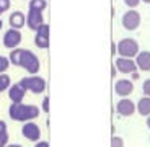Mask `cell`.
<instances>
[{"instance_id":"6da1fadb","label":"cell","mask_w":150,"mask_h":147,"mask_svg":"<svg viewBox=\"0 0 150 147\" xmlns=\"http://www.w3.org/2000/svg\"><path fill=\"white\" fill-rule=\"evenodd\" d=\"M41 109L36 105H26V103H11L8 106V116L13 121L18 123H28V121H34L39 116Z\"/></svg>"},{"instance_id":"7a4b0ae2","label":"cell","mask_w":150,"mask_h":147,"mask_svg":"<svg viewBox=\"0 0 150 147\" xmlns=\"http://www.w3.org/2000/svg\"><path fill=\"white\" fill-rule=\"evenodd\" d=\"M20 67L30 74V75H36L39 69H41V60L34 53H31L30 49H23L21 60H20Z\"/></svg>"},{"instance_id":"3957f363","label":"cell","mask_w":150,"mask_h":147,"mask_svg":"<svg viewBox=\"0 0 150 147\" xmlns=\"http://www.w3.org/2000/svg\"><path fill=\"white\" fill-rule=\"evenodd\" d=\"M20 85H21L23 88L26 92H31V93H44L46 92V87H47V83H46V80L42 79V77H39L36 74V75H28V77H23L21 80H20Z\"/></svg>"},{"instance_id":"277c9868","label":"cell","mask_w":150,"mask_h":147,"mask_svg":"<svg viewBox=\"0 0 150 147\" xmlns=\"http://www.w3.org/2000/svg\"><path fill=\"white\" fill-rule=\"evenodd\" d=\"M117 54L121 57H129V59H134L137 54L140 53V48H139V43L132 38H122L119 39L117 43Z\"/></svg>"},{"instance_id":"5b68a950","label":"cell","mask_w":150,"mask_h":147,"mask_svg":"<svg viewBox=\"0 0 150 147\" xmlns=\"http://www.w3.org/2000/svg\"><path fill=\"white\" fill-rule=\"evenodd\" d=\"M140 21H142L140 13L135 8H129L122 15V18H121V25H122L124 30H127V31H135L140 26Z\"/></svg>"},{"instance_id":"8992f818","label":"cell","mask_w":150,"mask_h":147,"mask_svg":"<svg viewBox=\"0 0 150 147\" xmlns=\"http://www.w3.org/2000/svg\"><path fill=\"white\" fill-rule=\"evenodd\" d=\"M21 136L25 137V139L31 141V142H38V141H41V128H39L34 121L23 123Z\"/></svg>"},{"instance_id":"52a82bcc","label":"cell","mask_w":150,"mask_h":147,"mask_svg":"<svg viewBox=\"0 0 150 147\" xmlns=\"http://www.w3.org/2000/svg\"><path fill=\"white\" fill-rule=\"evenodd\" d=\"M23 36H21V31L15 30V28H10V30L5 31L4 38H2V43L7 49H15L20 48V43H21Z\"/></svg>"},{"instance_id":"ba28073f","label":"cell","mask_w":150,"mask_h":147,"mask_svg":"<svg viewBox=\"0 0 150 147\" xmlns=\"http://www.w3.org/2000/svg\"><path fill=\"white\" fill-rule=\"evenodd\" d=\"M135 111H137V109H135V103L132 102L129 97L127 98H121L119 102H117V105H116V113L119 114V116H122V118L132 116Z\"/></svg>"},{"instance_id":"9c48e42d","label":"cell","mask_w":150,"mask_h":147,"mask_svg":"<svg viewBox=\"0 0 150 147\" xmlns=\"http://www.w3.org/2000/svg\"><path fill=\"white\" fill-rule=\"evenodd\" d=\"M49 33H51V28H49L47 23H44L42 26H39V30L34 34V44L39 49H47L49 48Z\"/></svg>"},{"instance_id":"30bf717a","label":"cell","mask_w":150,"mask_h":147,"mask_svg":"<svg viewBox=\"0 0 150 147\" xmlns=\"http://www.w3.org/2000/svg\"><path fill=\"white\" fill-rule=\"evenodd\" d=\"M114 92L117 97L121 98H127L129 95L134 92V82L131 79H119L114 83Z\"/></svg>"},{"instance_id":"8fae6325","label":"cell","mask_w":150,"mask_h":147,"mask_svg":"<svg viewBox=\"0 0 150 147\" xmlns=\"http://www.w3.org/2000/svg\"><path fill=\"white\" fill-rule=\"evenodd\" d=\"M42 25H44V16H42V11L28 10V13H26V26L36 33V31L39 30V26H42Z\"/></svg>"},{"instance_id":"7c38bea8","label":"cell","mask_w":150,"mask_h":147,"mask_svg":"<svg viewBox=\"0 0 150 147\" xmlns=\"http://www.w3.org/2000/svg\"><path fill=\"white\" fill-rule=\"evenodd\" d=\"M114 67L117 69V72H121V74H129V75H131L132 72L137 70V65H135V60L134 59L121 57V56L114 60Z\"/></svg>"},{"instance_id":"4fadbf2b","label":"cell","mask_w":150,"mask_h":147,"mask_svg":"<svg viewBox=\"0 0 150 147\" xmlns=\"http://www.w3.org/2000/svg\"><path fill=\"white\" fill-rule=\"evenodd\" d=\"M7 92H8V98H10L11 103H23V100L26 97V90L20 83H11Z\"/></svg>"},{"instance_id":"5bb4252c","label":"cell","mask_w":150,"mask_h":147,"mask_svg":"<svg viewBox=\"0 0 150 147\" xmlns=\"http://www.w3.org/2000/svg\"><path fill=\"white\" fill-rule=\"evenodd\" d=\"M137 70L140 72H150V51H140L137 56L134 57Z\"/></svg>"},{"instance_id":"9a60e30c","label":"cell","mask_w":150,"mask_h":147,"mask_svg":"<svg viewBox=\"0 0 150 147\" xmlns=\"http://www.w3.org/2000/svg\"><path fill=\"white\" fill-rule=\"evenodd\" d=\"M8 25L10 28H15V30H21L23 26H26V15L23 11L16 10L13 13H10V18H8Z\"/></svg>"},{"instance_id":"2e32d148","label":"cell","mask_w":150,"mask_h":147,"mask_svg":"<svg viewBox=\"0 0 150 147\" xmlns=\"http://www.w3.org/2000/svg\"><path fill=\"white\" fill-rule=\"evenodd\" d=\"M135 109L140 116H149L150 114V97H142L139 102L135 103Z\"/></svg>"},{"instance_id":"e0dca14e","label":"cell","mask_w":150,"mask_h":147,"mask_svg":"<svg viewBox=\"0 0 150 147\" xmlns=\"http://www.w3.org/2000/svg\"><path fill=\"white\" fill-rule=\"evenodd\" d=\"M47 8V0H30L28 2V10L44 11Z\"/></svg>"},{"instance_id":"ac0fdd59","label":"cell","mask_w":150,"mask_h":147,"mask_svg":"<svg viewBox=\"0 0 150 147\" xmlns=\"http://www.w3.org/2000/svg\"><path fill=\"white\" fill-rule=\"evenodd\" d=\"M10 85H11L10 75H8L7 72H5V74H0V93H2V92H7L8 88H10Z\"/></svg>"},{"instance_id":"d6986e66","label":"cell","mask_w":150,"mask_h":147,"mask_svg":"<svg viewBox=\"0 0 150 147\" xmlns=\"http://www.w3.org/2000/svg\"><path fill=\"white\" fill-rule=\"evenodd\" d=\"M10 59L8 57H5V56H0V74H5L7 72V69L10 67Z\"/></svg>"},{"instance_id":"ffe728a7","label":"cell","mask_w":150,"mask_h":147,"mask_svg":"<svg viewBox=\"0 0 150 147\" xmlns=\"http://www.w3.org/2000/svg\"><path fill=\"white\" fill-rule=\"evenodd\" d=\"M11 7V0H0V15L8 11Z\"/></svg>"},{"instance_id":"44dd1931","label":"cell","mask_w":150,"mask_h":147,"mask_svg":"<svg viewBox=\"0 0 150 147\" xmlns=\"http://www.w3.org/2000/svg\"><path fill=\"white\" fill-rule=\"evenodd\" d=\"M111 147H124V139H122V137H119V136H112Z\"/></svg>"},{"instance_id":"7402d4cb","label":"cell","mask_w":150,"mask_h":147,"mask_svg":"<svg viewBox=\"0 0 150 147\" xmlns=\"http://www.w3.org/2000/svg\"><path fill=\"white\" fill-rule=\"evenodd\" d=\"M0 137H8V126L4 119H0Z\"/></svg>"},{"instance_id":"603a6c76","label":"cell","mask_w":150,"mask_h":147,"mask_svg":"<svg viewBox=\"0 0 150 147\" xmlns=\"http://www.w3.org/2000/svg\"><path fill=\"white\" fill-rule=\"evenodd\" d=\"M142 92H144V97H150V79L144 80V83H142Z\"/></svg>"},{"instance_id":"cb8c5ba5","label":"cell","mask_w":150,"mask_h":147,"mask_svg":"<svg viewBox=\"0 0 150 147\" xmlns=\"http://www.w3.org/2000/svg\"><path fill=\"white\" fill-rule=\"evenodd\" d=\"M41 109L44 111V113H49V97H44L42 98V103H41Z\"/></svg>"},{"instance_id":"d4e9b609","label":"cell","mask_w":150,"mask_h":147,"mask_svg":"<svg viewBox=\"0 0 150 147\" xmlns=\"http://www.w3.org/2000/svg\"><path fill=\"white\" fill-rule=\"evenodd\" d=\"M124 4L127 5L129 8H137L140 4V0H124Z\"/></svg>"},{"instance_id":"484cf974","label":"cell","mask_w":150,"mask_h":147,"mask_svg":"<svg viewBox=\"0 0 150 147\" xmlns=\"http://www.w3.org/2000/svg\"><path fill=\"white\" fill-rule=\"evenodd\" d=\"M34 147H49V142L47 141H38V142L34 144Z\"/></svg>"},{"instance_id":"4316f807","label":"cell","mask_w":150,"mask_h":147,"mask_svg":"<svg viewBox=\"0 0 150 147\" xmlns=\"http://www.w3.org/2000/svg\"><path fill=\"white\" fill-rule=\"evenodd\" d=\"M8 144V137H0V147H7Z\"/></svg>"},{"instance_id":"83f0119b","label":"cell","mask_w":150,"mask_h":147,"mask_svg":"<svg viewBox=\"0 0 150 147\" xmlns=\"http://www.w3.org/2000/svg\"><path fill=\"white\" fill-rule=\"evenodd\" d=\"M137 79H140V75H139V72L135 70V72H132V74H131V80L134 82V80H137Z\"/></svg>"},{"instance_id":"f1b7e54d","label":"cell","mask_w":150,"mask_h":147,"mask_svg":"<svg viewBox=\"0 0 150 147\" xmlns=\"http://www.w3.org/2000/svg\"><path fill=\"white\" fill-rule=\"evenodd\" d=\"M7 147H23V146H20V144H7Z\"/></svg>"},{"instance_id":"f546056e","label":"cell","mask_w":150,"mask_h":147,"mask_svg":"<svg viewBox=\"0 0 150 147\" xmlns=\"http://www.w3.org/2000/svg\"><path fill=\"white\" fill-rule=\"evenodd\" d=\"M147 128L150 129V114H149V116H147Z\"/></svg>"},{"instance_id":"4dcf8cb0","label":"cell","mask_w":150,"mask_h":147,"mask_svg":"<svg viewBox=\"0 0 150 147\" xmlns=\"http://www.w3.org/2000/svg\"><path fill=\"white\" fill-rule=\"evenodd\" d=\"M2 28H4V21H2V20H0V30H2Z\"/></svg>"},{"instance_id":"1f68e13d","label":"cell","mask_w":150,"mask_h":147,"mask_svg":"<svg viewBox=\"0 0 150 147\" xmlns=\"http://www.w3.org/2000/svg\"><path fill=\"white\" fill-rule=\"evenodd\" d=\"M140 2H144V4H150V0H140Z\"/></svg>"},{"instance_id":"d6a6232c","label":"cell","mask_w":150,"mask_h":147,"mask_svg":"<svg viewBox=\"0 0 150 147\" xmlns=\"http://www.w3.org/2000/svg\"><path fill=\"white\" fill-rule=\"evenodd\" d=\"M149 141H150V137H149Z\"/></svg>"}]
</instances>
